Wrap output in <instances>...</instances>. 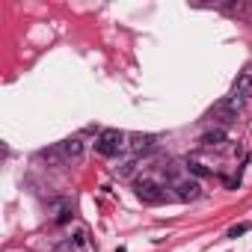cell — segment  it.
I'll return each mask as SVG.
<instances>
[{
	"label": "cell",
	"mask_w": 252,
	"mask_h": 252,
	"mask_svg": "<svg viewBox=\"0 0 252 252\" xmlns=\"http://www.w3.org/2000/svg\"><path fill=\"white\" fill-rule=\"evenodd\" d=\"M222 143H225V131L222 128H214V131L202 134V146H222Z\"/></svg>",
	"instance_id": "10"
},
{
	"label": "cell",
	"mask_w": 252,
	"mask_h": 252,
	"mask_svg": "<svg viewBox=\"0 0 252 252\" xmlns=\"http://www.w3.org/2000/svg\"><path fill=\"white\" fill-rule=\"evenodd\" d=\"M249 98H252V74H240V77L234 80V92H231V101H234L237 107H243Z\"/></svg>",
	"instance_id": "5"
},
{
	"label": "cell",
	"mask_w": 252,
	"mask_h": 252,
	"mask_svg": "<svg viewBox=\"0 0 252 252\" xmlns=\"http://www.w3.org/2000/svg\"><path fill=\"white\" fill-rule=\"evenodd\" d=\"M187 169H190L196 178H205V175H211V169H208L205 163H199V160H190V163H187Z\"/></svg>",
	"instance_id": "11"
},
{
	"label": "cell",
	"mask_w": 252,
	"mask_h": 252,
	"mask_svg": "<svg viewBox=\"0 0 252 252\" xmlns=\"http://www.w3.org/2000/svg\"><path fill=\"white\" fill-rule=\"evenodd\" d=\"M128 146H131V152L140 158V155H149V152L158 146V137H155V134H134Z\"/></svg>",
	"instance_id": "7"
},
{
	"label": "cell",
	"mask_w": 252,
	"mask_h": 252,
	"mask_svg": "<svg viewBox=\"0 0 252 252\" xmlns=\"http://www.w3.org/2000/svg\"><path fill=\"white\" fill-rule=\"evenodd\" d=\"M51 214H54V222H68L71 220V202L68 199H54Z\"/></svg>",
	"instance_id": "9"
},
{
	"label": "cell",
	"mask_w": 252,
	"mask_h": 252,
	"mask_svg": "<svg viewBox=\"0 0 252 252\" xmlns=\"http://www.w3.org/2000/svg\"><path fill=\"white\" fill-rule=\"evenodd\" d=\"M175 196H178L181 202H193V199H199V196H202V184H199L196 178L175 181Z\"/></svg>",
	"instance_id": "6"
},
{
	"label": "cell",
	"mask_w": 252,
	"mask_h": 252,
	"mask_svg": "<svg viewBox=\"0 0 252 252\" xmlns=\"http://www.w3.org/2000/svg\"><path fill=\"white\" fill-rule=\"evenodd\" d=\"M134 166H137V160H128V163H122V166H119V175H131V172H134Z\"/></svg>",
	"instance_id": "13"
},
{
	"label": "cell",
	"mask_w": 252,
	"mask_h": 252,
	"mask_svg": "<svg viewBox=\"0 0 252 252\" xmlns=\"http://www.w3.org/2000/svg\"><path fill=\"white\" fill-rule=\"evenodd\" d=\"M237 113H240V107H237L231 98H222V101H217V104H214V110H211V116H214V119H220L222 125H231V122H237Z\"/></svg>",
	"instance_id": "4"
},
{
	"label": "cell",
	"mask_w": 252,
	"mask_h": 252,
	"mask_svg": "<svg viewBox=\"0 0 252 252\" xmlns=\"http://www.w3.org/2000/svg\"><path fill=\"white\" fill-rule=\"evenodd\" d=\"M125 140H128V134H122V131H116V128H107V131L98 134V140H95V152L104 155V158H116L125 146H128Z\"/></svg>",
	"instance_id": "1"
},
{
	"label": "cell",
	"mask_w": 252,
	"mask_h": 252,
	"mask_svg": "<svg viewBox=\"0 0 252 252\" xmlns=\"http://www.w3.org/2000/svg\"><path fill=\"white\" fill-rule=\"evenodd\" d=\"M60 249H63V252H86V249H89V231H86V228H77Z\"/></svg>",
	"instance_id": "8"
},
{
	"label": "cell",
	"mask_w": 252,
	"mask_h": 252,
	"mask_svg": "<svg viewBox=\"0 0 252 252\" xmlns=\"http://www.w3.org/2000/svg\"><path fill=\"white\" fill-rule=\"evenodd\" d=\"M57 149H60V158H63V163H80V160L86 158V146H83V140H80V137L63 140Z\"/></svg>",
	"instance_id": "3"
},
{
	"label": "cell",
	"mask_w": 252,
	"mask_h": 252,
	"mask_svg": "<svg viewBox=\"0 0 252 252\" xmlns=\"http://www.w3.org/2000/svg\"><path fill=\"white\" fill-rule=\"evenodd\" d=\"M243 231H249V222H240V225L228 228V237H237V234H243Z\"/></svg>",
	"instance_id": "12"
},
{
	"label": "cell",
	"mask_w": 252,
	"mask_h": 252,
	"mask_svg": "<svg viewBox=\"0 0 252 252\" xmlns=\"http://www.w3.org/2000/svg\"><path fill=\"white\" fill-rule=\"evenodd\" d=\"M137 196H140L143 202H149V205H158V202L166 199V190H163L160 181H155V178H143V181H137Z\"/></svg>",
	"instance_id": "2"
}]
</instances>
